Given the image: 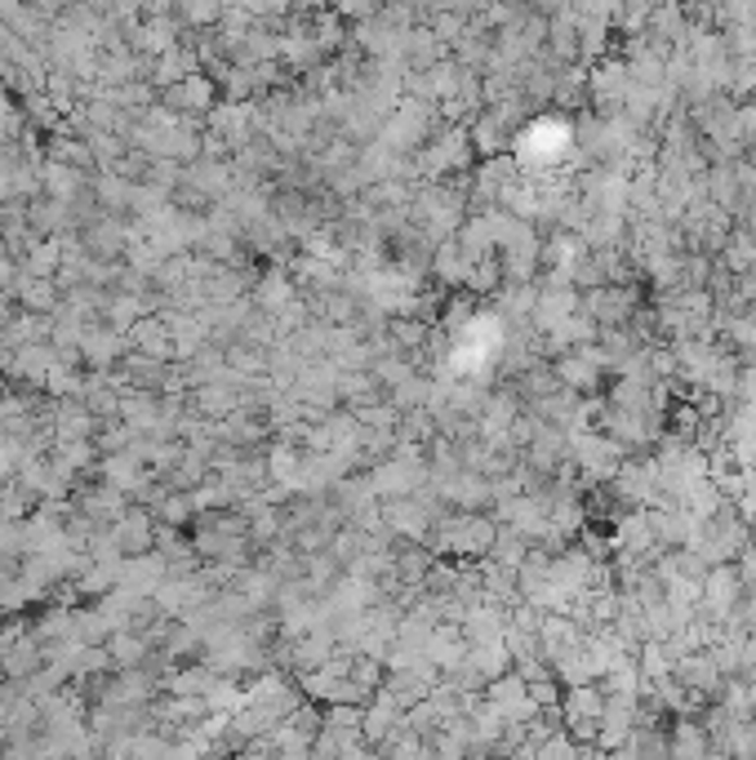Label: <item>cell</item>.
Listing matches in <instances>:
<instances>
[{"label": "cell", "mask_w": 756, "mask_h": 760, "mask_svg": "<svg viewBox=\"0 0 756 760\" xmlns=\"http://www.w3.org/2000/svg\"><path fill=\"white\" fill-rule=\"evenodd\" d=\"M432 534H437V539H432L437 552L490 556V552H494V539H499V525H494V520H486L481 511H458V516H445Z\"/></svg>", "instance_id": "6da1fadb"}, {"label": "cell", "mask_w": 756, "mask_h": 760, "mask_svg": "<svg viewBox=\"0 0 756 760\" xmlns=\"http://www.w3.org/2000/svg\"><path fill=\"white\" fill-rule=\"evenodd\" d=\"M579 312L596 325V329H623L637 316V290L632 284H601L579 299Z\"/></svg>", "instance_id": "7a4b0ae2"}, {"label": "cell", "mask_w": 756, "mask_h": 760, "mask_svg": "<svg viewBox=\"0 0 756 760\" xmlns=\"http://www.w3.org/2000/svg\"><path fill=\"white\" fill-rule=\"evenodd\" d=\"M432 134V107L428 103H401L396 116L383 129V142L392 152H410V148H428Z\"/></svg>", "instance_id": "3957f363"}, {"label": "cell", "mask_w": 756, "mask_h": 760, "mask_svg": "<svg viewBox=\"0 0 756 760\" xmlns=\"http://www.w3.org/2000/svg\"><path fill=\"white\" fill-rule=\"evenodd\" d=\"M112 539H116L121 556H129V560L156 552V520H152V511L148 507H125V516L112 525Z\"/></svg>", "instance_id": "277c9868"}, {"label": "cell", "mask_w": 756, "mask_h": 760, "mask_svg": "<svg viewBox=\"0 0 756 760\" xmlns=\"http://www.w3.org/2000/svg\"><path fill=\"white\" fill-rule=\"evenodd\" d=\"M388 525L401 530V534H410V539H428V534L437 530V511H432L428 498L414 503V494H410V498L388 503Z\"/></svg>", "instance_id": "5b68a950"}, {"label": "cell", "mask_w": 756, "mask_h": 760, "mask_svg": "<svg viewBox=\"0 0 756 760\" xmlns=\"http://www.w3.org/2000/svg\"><path fill=\"white\" fill-rule=\"evenodd\" d=\"M76 352L103 373L112 360L125 356V334H121V329H103V325H85V329H80V347H76Z\"/></svg>", "instance_id": "8992f818"}, {"label": "cell", "mask_w": 756, "mask_h": 760, "mask_svg": "<svg viewBox=\"0 0 756 760\" xmlns=\"http://www.w3.org/2000/svg\"><path fill=\"white\" fill-rule=\"evenodd\" d=\"M467 129L458 125V129H445L437 142H428L423 148V169H428L432 178H441L445 169H454V165H463V156H467Z\"/></svg>", "instance_id": "52a82bcc"}, {"label": "cell", "mask_w": 756, "mask_h": 760, "mask_svg": "<svg viewBox=\"0 0 756 760\" xmlns=\"http://www.w3.org/2000/svg\"><path fill=\"white\" fill-rule=\"evenodd\" d=\"M552 373H556V383H560L565 392H575V396H583V392H596V388H601V369H596V365H592L583 352H565V356H556Z\"/></svg>", "instance_id": "ba28073f"}, {"label": "cell", "mask_w": 756, "mask_h": 760, "mask_svg": "<svg viewBox=\"0 0 756 760\" xmlns=\"http://www.w3.org/2000/svg\"><path fill=\"white\" fill-rule=\"evenodd\" d=\"M165 103L178 107V112H214V85L201 72H192V76H182L178 85L165 89Z\"/></svg>", "instance_id": "9c48e42d"}, {"label": "cell", "mask_w": 756, "mask_h": 760, "mask_svg": "<svg viewBox=\"0 0 756 760\" xmlns=\"http://www.w3.org/2000/svg\"><path fill=\"white\" fill-rule=\"evenodd\" d=\"M103 485H112L121 494L143 490V454H138V445H129V449H121L103 463Z\"/></svg>", "instance_id": "30bf717a"}, {"label": "cell", "mask_w": 756, "mask_h": 760, "mask_svg": "<svg viewBox=\"0 0 756 760\" xmlns=\"http://www.w3.org/2000/svg\"><path fill=\"white\" fill-rule=\"evenodd\" d=\"M36 174H40V182H45V192H50V201H63V205H72V201L85 192V174H80V169H72V165L45 161Z\"/></svg>", "instance_id": "8fae6325"}, {"label": "cell", "mask_w": 756, "mask_h": 760, "mask_svg": "<svg viewBox=\"0 0 756 760\" xmlns=\"http://www.w3.org/2000/svg\"><path fill=\"white\" fill-rule=\"evenodd\" d=\"M18 303L27 307V316H59V280H36V276H18L14 284Z\"/></svg>", "instance_id": "7c38bea8"}, {"label": "cell", "mask_w": 756, "mask_h": 760, "mask_svg": "<svg viewBox=\"0 0 756 760\" xmlns=\"http://www.w3.org/2000/svg\"><path fill=\"white\" fill-rule=\"evenodd\" d=\"M471 148L477 152H486V161H494V156H503V142H507V125L494 116V112H481L477 121H471Z\"/></svg>", "instance_id": "4fadbf2b"}, {"label": "cell", "mask_w": 756, "mask_h": 760, "mask_svg": "<svg viewBox=\"0 0 756 760\" xmlns=\"http://www.w3.org/2000/svg\"><path fill=\"white\" fill-rule=\"evenodd\" d=\"M721 267H726L730 276H747V271H756V245H752V236H747L743 227L726 236V250H721Z\"/></svg>", "instance_id": "5bb4252c"}, {"label": "cell", "mask_w": 756, "mask_h": 760, "mask_svg": "<svg viewBox=\"0 0 756 760\" xmlns=\"http://www.w3.org/2000/svg\"><path fill=\"white\" fill-rule=\"evenodd\" d=\"M36 231H59L63 223H67V205L63 201H45V205H36L32 210V218H27Z\"/></svg>", "instance_id": "9a60e30c"}, {"label": "cell", "mask_w": 756, "mask_h": 760, "mask_svg": "<svg viewBox=\"0 0 756 760\" xmlns=\"http://www.w3.org/2000/svg\"><path fill=\"white\" fill-rule=\"evenodd\" d=\"M290 299H294V290H290L286 276H267V280L259 284V303H263V307H286Z\"/></svg>", "instance_id": "2e32d148"}, {"label": "cell", "mask_w": 756, "mask_h": 760, "mask_svg": "<svg viewBox=\"0 0 756 760\" xmlns=\"http://www.w3.org/2000/svg\"><path fill=\"white\" fill-rule=\"evenodd\" d=\"M112 654H116L121 662H134V658H143V641L129 636V632H121V636L112 641Z\"/></svg>", "instance_id": "e0dca14e"}, {"label": "cell", "mask_w": 756, "mask_h": 760, "mask_svg": "<svg viewBox=\"0 0 756 760\" xmlns=\"http://www.w3.org/2000/svg\"><path fill=\"white\" fill-rule=\"evenodd\" d=\"M187 18H192V23H214V18H223V10H214V5H197V10H187Z\"/></svg>", "instance_id": "ac0fdd59"}]
</instances>
